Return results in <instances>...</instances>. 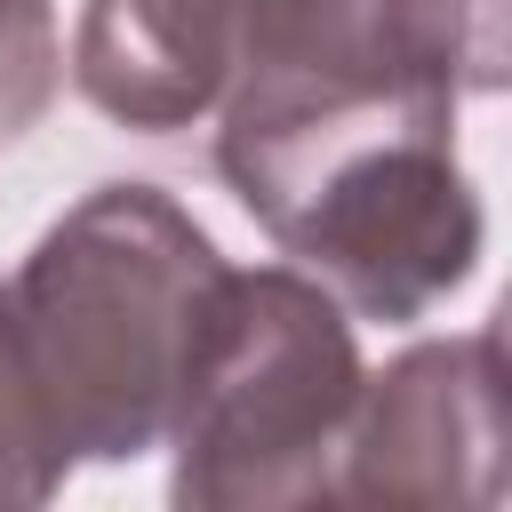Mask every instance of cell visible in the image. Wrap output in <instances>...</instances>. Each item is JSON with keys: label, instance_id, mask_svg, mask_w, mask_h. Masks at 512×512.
<instances>
[{"label": "cell", "instance_id": "obj_6", "mask_svg": "<svg viewBox=\"0 0 512 512\" xmlns=\"http://www.w3.org/2000/svg\"><path fill=\"white\" fill-rule=\"evenodd\" d=\"M72 456L48 424V400L24 368V344H16V320H8V296H0V504H48L64 488Z\"/></svg>", "mask_w": 512, "mask_h": 512}, {"label": "cell", "instance_id": "obj_8", "mask_svg": "<svg viewBox=\"0 0 512 512\" xmlns=\"http://www.w3.org/2000/svg\"><path fill=\"white\" fill-rule=\"evenodd\" d=\"M0 24H48V0H0Z\"/></svg>", "mask_w": 512, "mask_h": 512}, {"label": "cell", "instance_id": "obj_4", "mask_svg": "<svg viewBox=\"0 0 512 512\" xmlns=\"http://www.w3.org/2000/svg\"><path fill=\"white\" fill-rule=\"evenodd\" d=\"M504 496V344L496 328L408 344L360 376L328 504H496Z\"/></svg>", "mask_w": 512, "mask_h": 512}, {"label": "cell", "instance_id": "obj_2", "mask_svg": "<svg viewBox=\"0 0 512 512\" xmlns=\"http://www.w3.org/2000/svg\"><path fill=\"white\" fill-rule=\"evenodd\" d=\"M216 280V240L160 184H96L0 280L72 464H136L160 448Z\"/></svg>", "mask_w": 512, "mask_h": 512}, {"label": "cell", "instance_id": "obj_5", "mask_svg": "<svg viewBox=\"0 0 512 512\" xmlns=\"http://www.w3.org/2000/svg\"><path fill=\"white\" fill-rule=\"evenodd\" d=\"M256 24L264 0H88L72 32V80L104 120L176 136L216 120L256 48Z\"/></svg>", "mask_w": 512, "mask_h": 512}, {"label": "cell", "instance_id": "obj_7", "mask_svg": "<svg viewBox=\"0 0 512 512\" xmlns=\"http://www.w3.org/2000/svg\"><path fill=\"white\" fill-rule=\"evenodd\" d=\"M56 72H64L56 16H48V24H0V144L24 136V128L48 112Z\"/></svg>", "mask_w": 512, "mask_h": 512}, {"label": "cell", "instance_id": "obj_3", "mask_svg": "<svg viewBox=\"0 0 512 512\" xmlns=\"http://www.w3.org/2000/svg\"><path fill=\"white\" fill-rule=\"evenodd\" d=\"M360 344L344 304L296 272L256 264L216 280L176 416L168 496L184 512H280L336 496V448L360 400Z\"/></svg>", "mask_w": 512, "mask_h": 512}, {"label": "cell", "instance_id": "obj_1", "mask_svg": "<svg viewBox=\"0 0 512 512\" xmlns=\"http://www.w3.org/2000/svg\"><path fill=\"white\" fill-rule=\"evenodd\" d=\"M232 200L360 320H424L480 264V192L456 168V96L360 88L216 128Z\"/></svg>", "mask_w": 512, "mask_h": 512}]
</instances>
